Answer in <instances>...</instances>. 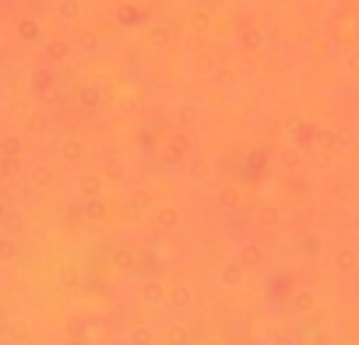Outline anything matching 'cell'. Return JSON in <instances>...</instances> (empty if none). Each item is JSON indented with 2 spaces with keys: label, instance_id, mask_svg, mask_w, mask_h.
I'll list each match as a JSON object with an SVG mask.
<instances>
[]
</instances>
